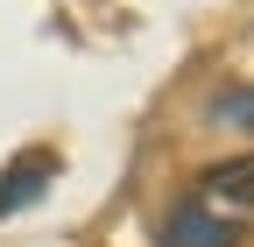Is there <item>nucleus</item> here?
Masks as SVG:
<instances>
[{"instance_id":"nucleus-4","label":"nucleus","mask_w":254,"mask_h":247,"mask_svg":"<svg viewBox=\"0 0 254 247\" xmlns=\"http://www.w3.org/2000/svg\"><path fill=\"white\" fill-rule=\"evenodd\" d=\"M212 120H226V127H247V134H254V85L219 92V99H212Z\"/></svg>"},{"instance_id":"nucleus-3","label":"nucleus","mask_w":254,"mask_h":247,"mask_svg":"<svg viewBox=\"0 0 254 247\" xmlns=\"http://www.w3.org/2000/svg\"><path fill=\"white\" fill-rule=\"evenodd\" d=\"M163 247H240V226H226V219H212L205 205H177L170 212V226H163Z\"/></svg>"},{"instance_id":"nucleus-2","label":"nucleus","mask_w":254,"mask_h":247,"mask_svg":"<svg viewBox=\"0 0 254 247\" xmlns=\"http://www.w3.org/2000/svg\"><path fill=\"white\" fill-rule=\"evenodd\" d=\"M50 177H57V156H14L7 170H0V219H14L21 205H36L43 191H50Z\"/></svg>"},{"instance_id":"nucleus-1","label":"nucleus","mask_w":254,"mask_h":247,"mask_svg":"<svg viewBox=\"0 0 254 247\" xmlns=\"http://www.w3.org/2000/svg\"><path fill=\"white\" fill-rule=\"evenodd\" d=\"M190 205H205L212 219H226V226H254V156H233V163H212L198 177V191H190Z\"/></svg>"}]
</instances>
